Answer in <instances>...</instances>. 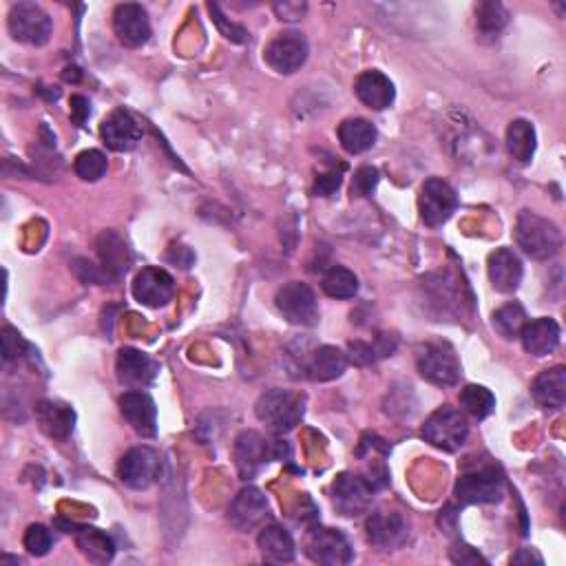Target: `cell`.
Listing matches in <instances>:
<instances>
[{
	"mask_svg": "<svg viewBox=\"0 0 566 566\" xmlns=\"http://www.w3.org/2000/svg\"><path fill=\"white\" fill-rule=\"evenodd\" d=\"M98 253L102 259V268L113 279H120L127 272V246L115 233H104L98 239Z\"/></svg>",
	"mask_w": 566,
	"mask_h": 566,
	"instance_id": "30",
	"label": "cell"
},
{
	"mask_svg": "<svg viewBox=\"0 0 566 566\" xmlns=\"http://www.w3.org/2000/svg\"><path fill=\"white\" fill-rule=\"evenodd\" d=\"M513 562H516V564H520V562H536V564H542V558H540V555L533 553V551L529 553L527 549H524V551H520V553L516 555V558H513Z\"/></svg>",
	"mask_w": 566,
	"mask_h": 566,
	"instance_id": "46",
	"label": "cell"
},
{
	"mask_svg": "<svg viewBox=\"0 0 566 566\" xmlns=\"http://www.w3.org/2000/svg\"><path fill=\"white\" fill-rule=\"evenodd\" d=\"M306 555L312 562L326 566H341L352 562L350 542L337 529H312L306 538Z\"/></svg>",
	"mask_w": 566,
	"mask_h": 566,
	"instance_id": "12",
	"label": "cell"
},
{
	"mask_svg": "<svg viewBox=\"0 0 566 566\" xmlns=\"http://www.w3.org/2000/svg\"><path fill=\"white\" fill-rule=\"evenodd\" d=\"M277 14L281 16V20H299L306 12V5H292V3H283V5H275Z\"/></svg>",
	"mask_w": 566,
	"mask_h": 566,
	"instance_id": "44",
	"label": "cell"
},
{
	"mask_svg": "<svg viewBox=\"0 0 566 566\" xmlns=\"http://www.w3.org/2000/svg\"><path fill=\"white\" fill-rule=\"evenodd\" d=\"M113 31L124 47L140 49L151 38L149 14L138 3L118 5L113 12Z\"/></svg>",
	"mask_w": 566,
	"mask_h": 566,
	"instance_id": "13",
	"label": "cell"
},
{
	"mask_svg": "<svg viewBox=\"0 0 566 566\" xmlns=\"http://www.w3.org/2000/svg\"><path fill=\"white\" fill-rule=\"evenodd\" d=\"M78 547L91 562H109L113 558V542L98 529H82L78 533Z\"/></svg>",
	"mask_w": 566,
	"mask_h": 566,
	"instance_id": "33",
	"label": "cell"
},
{
	"mask_svg": "<svg viewBox=\"0 0 566 566\" xmlns=\"http://www.w3.org/2000/svg\"><path fill=\"white\" fill-rule=\"evenodd\" d=\"M120 412L135 434L153 438L157 434V407L153 398L142 390H131L120 398Z\"/></svg>",
	"mask_w": 566,
	"mask_h": 566,
	"instance_id": "19",
	"label": "cell"
},
{
	"mask_svg": "<svg viewBox=\"0 0 566 566\" xmlns=\"http://www.w3.org/2000/svg\"><path fill=\"white\" fill-rule=\"evenodd\" d=\"M458 208V195L440 177H429V180L421 188V197H418V211H421V219L429 226H443L449 217L456 213Z\"/></svg>",
	"mask_w": 566,
	"mask_h": 566,
	"instance_id": "9",
	"label": "cell"
},
{
	"mask_svg": "<svg viewBox=\"0 0 566 566\" xmlns=\"http://www.w3.org/2000/svg\"><path fill=\"white\" fill-rule=\"evenodd\" d=\"M7 27L18 43L34 47H43L51 36V29H54L49 14L36 3H18L9 9Z\"/></svg>",
	"mask_w": 566,
	"mask_h": 566,
	"instance_id": "6",
	"label": "cell"
},
{
	"mask_svg": "<svg viewBox=\"0 0 566 566\" xmlns=\"http://www.w3.org/2000/svg\"><path fill=\"white\" fill-rule=\"evenodd\" d=\"M25 549L36 555V558H43L54 547V536L51 531L45 527V524H31V527L25 531Z\"/></svg>",
	"mask_w": 566,
	"mask_h": 566,
	"instance_id": "38",
	"label": "cell"
},
{
	"mask_svg": "<svg viewBox=\"0 0 566 566\" xmlns=\"http://www.w3.org/2000/svg\"><path fill=\"white\" fill-rule=\"evenodd\" d=\"M71 71H76V67H73ZM78 78H80V76H78V73H69V71L65 69V80H73V82H76Z\"/></svg>",
	"mask_w": 566,
	"mask_h": 566,
	"instance_id": "47",
	"label": "cell"
},
{
	"mask_svg": "<svg viewBox=\"0 0 566 566\" xmlns=\"http://www.w3.org/2000/svg\"><path fill=\"white\" fill-rule=\"evenodd\" d=\"M323 292L332 299H352L359 292V279L352 270L343 268V266H332L326 277L321 281Z\"/></svg>",
	"mask_w": 566,
	"mask_h": 566,
	"instance_id": "32",
	"label": "cell"
},
{
	"mask_svg": "<svg viewBox=\"0 0 566 566\" xmlns=\"http://www.w3.org/2000/svg\"><path fill=\"white\" fill-rule=\"evenodd\" d=\"M531 396L542 410H562L566 403V368L555 365L551 370H544L531 383Z\"/></svg>",
	"mask_w": 566,
	"mask_h": 566,
	"instance_id": "23",
	"label": "cell"
},
{
	"mask_svg": "<svg viewBox=\"0 0 566 566\" xmlns=\"http://www.w3.org/2000/svg\"><path fill=\"white\" fill-rule=\"evenodd\" d=\"M341 182H343L341 171L321 173V175L317 177V182H314V195H317V197H332L334 193L339 191Z\"/></svg>",
	"mask_w": 566,
	"mask_h": 566,
	"instance_id": "42",
	"label": "cell"
},
{
	"mask_svg": "<svg viewBox=\"0 0 566 566\" xmlns=\"http://www.w3.org/2000/svg\"><path fill=\"white\" fill-rule=\"evenodd\" d=\"M368 540L383 551L398 549L407 540V522L396 511H376L368 518Z\"/></svg>",
	"mask_w": 566,
	"mask_h": 566,
	"instance_id": "20",
	"label": "cell"
},
{
	"mask_svg": "<svg viewBox=\"0 0 566 566\" xmlns=\"http://www.w3.org/2000/svg\"><path fill=\"white\" fill-rule=\"evenodd\" d=\"M354 91L356 98L372 111L390 109L396 98V89L392 85V80L376 69L363 71L354 82Z\"/></svg>",
	"mask_w": 566,
	"mask_h": 566,
	"instance_id": "22",
	"label": "cell"
},
{
	"mask_svg": "<svg viewBox=\"0 0 566 566\" xmlns=\"http://www.w3.org/2000/svg\"><path fill=\"white\" fill-rule=\"evenodd\" d=\"M255 414L275 434H288L303 421L306 398L299 392L275 387V390H268L259 396Z\"/></svg>",
	"mask_w": 566,
	"mask_h": 566,
	"instance_id": "1",
	"label": "cell"
},
{
	"mask_svg": "<svg viewBox=\"0 0 566 566\" xmlns=\"http://www.w3.org/2000/svg\"><path fill=\"white\" fill-rule=\"evenodd\" d=\"M516 241L522 253L531 259H551L560 253L562 233L551 219L531 211H522L516 224Z\"/></svg>",
	"mask_w": 566,
	"mask_h": 566,
	"instance_id": "2",
	"label": "cell"
},
{
	"mask_svg": "<svg viewBox=\"0 0 566 566\" xmlns=\"http://www.w3.org/2000/svg\"><path fill=\"white\" fill-rule=\"evenodd\" d=\"M208 12H211L213 20H215V25L219 27V31H222L224 38L228 40H233V43H246V38H248V31L244 27H239L235 23H228L226 16L219 12V5H208Z\"/></svg>",
	"mask_w": 566,
	"mask_h": 566,
	"instance_id": "41",
	"label": "cell"
},
{
	"mask_svg": "<svg viewBox=\"0 0 566 566\" xmlns=\"http://www.w3.org/2000/svg\"><path fill=\"white\" fill-rule=\"evenodd\" d=\"M36 418L43 432L51 438L65 440L73 432V423H76V414L69 405L54 403V401H40L36 405Z\"/></svg>",
	"mask_w": 566,
	"mask_h": 566,
	"instance_id": "26",
	"label": "cell"
},
{
	"mask_svg": "<svg viewBox=\"0 0 566 566\" xmlns=\"http://www.w3.org/2000/svg\"><path fill=\"white\" fill-rule=\"evenodd\" d=\"M536 129L527 120H513L507 129V149L513 155V160L520 164H529L536 155Z\"/></svg>",
	"mask_w": 566,
	"mask_h": 566,
	"instance_id": "29",
	"label": "cell"
},
{
	"mask_svg": "<svg viewBox=\"0 0 566 566\" xmlns=\"http://www.w3.org/2000/svg\"><path fill=\"white\" fill-rule=\"evenodd\" d=\"M524 350L533 356H549L560 345V326L549 317H540L536 321L524 323L520 332Z\"/></svg>",
	"mask_w": 566,
	"mask_h": 566,
	"instance_id": "25",
	"label": "cell"
},
{
	"mask_svg": "<svg viewBox=\"0 0 566 566\" xmlns=\"http://www.w3.org/2000/svg\"><path fill=\"white\" fill-rule=\"evenodd\" d=\"M310 54L308 40L299 31H283L272 43L266 47V62L270 69H275L283 76H290V73L299 71L306 65Z\"/></svg>",
	"mask_w": 566,
	"mask_h": 566,
	"instance_id": "11",
	"label": "cell"
},
{
	"mask_svg": "<svg viewBox=\"0 0 566 566\" xmlns=\"http://www.w3.org/2000/svg\"><path fill=\"white\" fill-rule=\"evenodd\" d=\"M270 518V507L266 496L261 494L255 487L241 489L235 496V500L230 502L228 507V522L241 533L255 531Z\"/></svg>",
	"mask_w": 566,
	"mask_h": 566,
	"instance_id": "15",
	"label": "cell"
},
{
	"mask_svg": "<svg viewBox=\"0 0 566 566\" xmlns=\"http://www.w3.org/2000/svg\"><path fill=\"white\" fill-rule=\"evenodd\" d=\"M259 551L268 562H292L295 560V542L290 533L279 524H268L259 531Z\"/></svg>",
	"mask_w": 566,
	"mask_h": 566,
	"instance_id": "27",
	"label": "cell"
},
{
	"mask_svg": "<svg viewBox=\"0 0 566 566\" xmlns=\"http://www.w3.org/2000/svg\"><path fill=\"white\" fill-rule=\"evenodd\" d=\"M29 350V345L25 343V339L14 328H5L3 330V359L7 363L23 359L25 352Z\"/></svg>",
	"mask_w": 566,
	"mask_h": 566,
	"instance_id": "40",
	"label": "cell"
},
{
	"mask_svg": "<svg viewBox=\"0 0 566 566\" xmlns=\"http://www.w3.org/2000/svg\"><path fill=\"white\" fill-rule=\"evenodd\" d=\"M460 405L465 407L467 414L482 421V418H487L496 410V396L482 385H467L465 390L460 392Z\"/></svg>",
	"mask_w": 566,
	"mask_h": 566,
	"instance_id": "34",
	"label": "cell"
},
{
	"mask_svg": "<svg viewBox=\"0 0 566 566\" xmlns=\"http://www.w3.org/2000/svg\"><path fill=\"white\" fill-rule=\"evenodd\" d=\"M235 465L239 471V478L241 480H253L261 467L270 460L281 458V445L277 443H270L261 434L253 432V429H248V432H241L235 440Z\"/></svg>",
	"mask_w": 566,
	"mask_h": 566,
	"instance_id": "7",
	"label": "cell"
},
{
	"mask_svg": "<svg viewBox=\"0 0 566 566\" xmlns=\"http://www.w3.org/2000/svg\"><path fill=\"white\" fill-rule=\"evenodd\" d=\"M162 471V460L160 454L153 447H133L127 454L122 456L118 465V476L124 485L131 489H149L155 485Z\"/></svg>",
	"mask_w": 566,
	"mask_h": 566,
	"instance_id": "10",
	"label": "cell"
},
{
	"mask_svg": "<svg viewBox=\"0 0 566 566\" xmlns=\"http://www.w3.org/2000/svg\"><path fill=\"white\" fill-rule=\"evenodd\" d=\"M133 297L146 308L169 306L175 295V281L169 272L149 266L133 279Z\"/></svg>",
	"mask_w": 566,
	"mask_h": 566,
	"instance_id": "16",
	"label": "cell"
},
{
	"mask_svg": "<svg viewBox=\"0 0 566 566\" xmlns=\"http://www.w3.org/2000/svg\"><path fill=\"white\" fill-rule=\"evenodd\" d=\"M487 272L491 279V286H494L502 295H511L516 292L522 283V261L520 257L513 253L511 248H498L496 253L489 255L487 261Z\"/></svg>",
	"mask_w": 566,
	"mask_h": 566,
	"instance_id": "21",
	"label": "cell"
},
{
	"mask_svg": "<svg viewBox=\"0 0 566 566\" xmlns=\"http://www.w3.org/2000/svg\"><path fill=\"white\" fill-rule=\"evenodd\" d=\"M277 310L292 326L314 328L319 323V301L308 283L290 281L277 292Z\"/></svg>",
	"mask_w": 566,
	"mask_h": 566,
	"instance_id": "4",
	"label": "cell"
},
{
	"mask_svg": "<svg viewBox=\"0 0 566 566\" xmlns=\"http://www.w3.org/2000/svg\"><path fill=\"white\" fill-rule=\"evenodd\" d=\"M339 142L348 153L359 155L370 151L376 142L374 124L363 118H352L341 122L339 127Z\"/></svg>",
	"mask_w": 566,
	"mask_h": 566,
	"instance_id": "28",
	"label": "cell"
},
{
	"mask_svg": "<svg viewBox=\"0 0 566 566\" xmlns=\"http://www.w3.org/2000/svg\"><path fill=\"white\" fill-rule=\"evenodd\" d=\"M469 436L467 418L454 407H440L423 425V438L443 452H458Z\"/></svg>",
	"mask_w": 566,
	"mask_h": 566,
	"instance_id": "5",
	"label": "cell"
},
{
	"mask_svg": "<svg viewBox=\"0 0 566 566\" xmlns=\"http://www.w3.org/2000/svg\"><path fill=\"white\" fill-rule=\"evenodd\" d=\"M396 345L398 341L392 334H379L374 343L354 341L350 343V361L356 365H372L379 359H385V356H392Z\"/></svg>",
	"mask_w": 566,
	"mask_h": 566,
	"instance_id": "31",
	"label": "cell"
},
{
	"mask_svg": "<svg viewBox=\"0 0 566 566\" xmlns=\"http://www.w3.org/2000/svg\"><path fill=\"white\" fill-rule=\"evenodd\" d=\"M416 363L423 379L434 385L452 387L460 379V363L449 343H427L425 348L418 352Z\"/></svg>",
	"mask_w": 566,
	"mask_h": 566,
	"instance_id": "8",
	"label": "cell"
},
{
	"mask_svg": "<svg viewBox=\"0 0 566 566\" xmlns=\"http://www.w3.org/2000/svg\"><path fill=\"white\" fill-rule=\"evenodd\" d=\"M345 368H348V354L334 348V345H321L310 354L306 368H303V372H306L303 376L317 383H330L343 376Z\"/></svg>",
	"mask_w": 566,
	"mask_h": 566,
	"instance_id": "24",
	"label": "cell"
},
{
	"mask_svg": "<svg viewBox=\"0 0 566 566\" xmlns=\"http://www.w3.org/2000/svg\"><path fill=\"white\" fill-rule=\"evenodd\" d=\"M505 494V480L494 465L467 467L456 482L460 505H489Z\"/></svg>",
	"mask_w": 566,
	"mask_h": 566,
	"instance_id": "3",
	"label": "cell"
},
{
	"mask_svg": "<svg viewBox=\"0 0 566 566\" xmlns=\"http://www.w3.org/2000/svg\"><path fill=\"white\" fill-rule=\"evenodd\" d=\"M452 560H454V562H460V564H478V562H485L476 551H471L469 547L463 549V555H452Z\"/></svg>",
	"mask_w": 566,
	"mask_h": 566,
	"instance_id": "45",
	"label": "cell"
},
{
	"mask_svg": "<svg viewBox=\"0 0 566 566\" xmlns=\"http://www.w3.org/2000/svg\"><path fill=\"white\" fill-rule=\"evenodd\" d=\"M527 323V312L520 306V303H507L500 310L494 312V328L500 332V337L505 339H518L520 332Z\"/></svg>",
	"mask_w": 566,
	"mask_h": 566,
	"instance_id": "35",
	"label": "cell"
},
{
	"mask_svg": "<svg viewBox=\"0 0 566 566\" xmlns=\"http://www.w3.org/2000/svg\"><path fill=\"white\" fill-rule=\"evenodd\" d=\"M115 372H118V381L124 387H129V390H144V387H149L155 381L160 365L140 350L122 348L118 361H115Z\"/></svg>",
	"mask_w": 566,
	"mask_h": 566,
	"instance_id": "17",
	"label": "cell"
},
{
	"mask_svg": "<svg viewBox=\"0 0 566 566\" xmlns=\"http://www.w3.org/2000/svg\"><path fill=\"white\" fill-rule=\"evenodd\" d=\"M374 496V487L370 480L354 474H341L332 482V502L343 516H361L368 511Z\"/></svg>",
	"mask_w": 566,
	"mask_h": 566,
	"instance_id": "14",
	"label": "cell"
},
{
	"mask_svg": "<svg viewBox=\"0 0 566 566\" xmlns=\"http://www.w3.org/2000/svg\"><path fill=\"white\" fill-rule=\"evenodd\" d=\"M89 100L82 98V96H73L71 98V120L78 124V127H85V122L89 118Z\"/></svg>",
	"mask_w": 566,
	"mask_h": 566,
	"instance_id": "43",
	"label": "cell"
},
{
	"mask_svg": "<svg viewBox=\"0 0 566 566\" xmlns=\"http://www.w3.org/2000/svg\"><path fill=\"white\" fill-rule=\"evenodd\" d=\"M379 171L374 169V166H361L359 171L354 173V180H352V197H370L374 193L376 184H379Z\"/></svg>",
	"mask_w": 566,
	"mask_h": 566,
	"instance_id": "39",
	"label": "cell"
},
{
	"mask_svg": "<svg viewBox=\"0 0 566 566\" xmlns=\"http://www.w3.org/2000/svg\"><path fill=\"white\" fill-rule=\"evenodd\" d=\"M476 18L482 36H498L509 23V12L500 3H480L476 7Z\"/></svg>",
	"mask_w": 566,
	"mask_h": 566,
	"instance_id": "36",
	"label": "cell"
},
{
	"mask_svg": "<svg viewBox=\"0 0 566 566\" xmlns=\"http://www.w3.org/2000/svg\"><path fill=\"white\" fill-rule=\"evenodd\" d=\"M107 169H109L107 155H104L102 151H96V149L82 151L76 157V162H73V171H76L80 180H85V182L102 180V177L107 175Z\"/></svg>",
	"mask_w": 566,
	"mask_h": 566,
	"instance_id": "37",
	"label": "cell"
},
{
	"mask_svg": "<svg viewBox=\"0 0 566 566\" xmlns=\"http://www.w3.org/2000/svg\"><path fill=\"white\" fill-rule=\"evenodd\" d=\"M100 135L111 151L124 153L142 140V127L127 109H115L104 118Z\"/></svg>",
	"mask_w": 566,
	"mask_h": 566,
	"instance_id": "18",
	"label": "cell"
}]
</instances>
